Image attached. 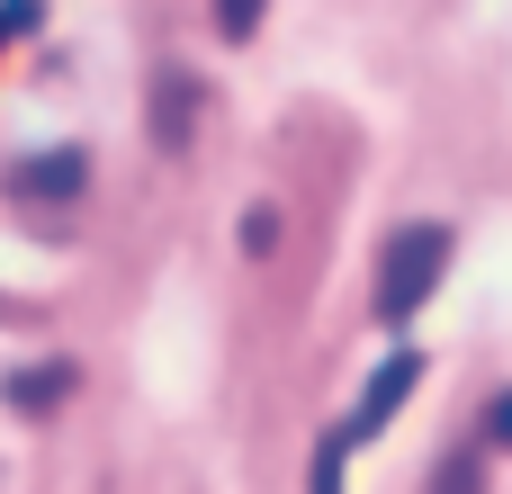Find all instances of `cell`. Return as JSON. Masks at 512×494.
Returning <instances> with one entry per match:
<instances>
[{
	"instance_id": "6da1fadb",
	"label": "cell",
	"mask_w": 512,
	"mask_h": 494,
	"mask_svg": "<svg viewBox=\"0 0 512 494\" xmlns=\"http://www.w3.org/2000/svg\"><path fill=\"white\" fill-rule=\"evenodd\" d=\"M441 270H450V225H405V234H387V252H378V315H387V324L423 315V297L441 288Z\"/></svg>"
},
{
	"instance_id": "7a4b0ae2",
	"label": "cell",
	"mask_w": 512,
	"mask_h": 494,
	"mask_svg": "<svg viewBox=\"0 0 512 494\" xmlns=\"http://www.w3.org/2000/svg\"><path fill=\"white\" fill-rule=\"evenodd\" d=\"M81 189H90V153L81 144H45V153L9 162V198L18 207H72Z\"/></svg>"
},
{
	"instance_id": "3957f363",
	"label": "cell",
	"mask_w": 512,
	"mask_h": 494,
	"mask_svg": "<svg viewBox=\"0 0 512 494\" xmlns=\"http://www.w3.org/2000/svg\"><path fill=\"white\" fill-rule=\"evenodd\" d=\"M423 387V351H387L378 360V378L360 387V414H351V441H378L396 414H405V396Z\"/></svg>"
},
{
	"instance_id": "277c9868",
	"label": "cell",
	"mask_w": 512,
	"mask_h": 494,
	"mask_svg": "<svg viewBox=\"0 0 512 494\" xmlns=\"http://www.w3.org/2000/svg\"><path fill=\"white\" fill-rule=\"evenodd\" d=\"M54 396H72V360H36V369L9 378V405H27V414H45Z\"/></svg>"
},
{
	"instance_id": "5b68a950",
	"label": "cell",
	"mask_w": 512,
	"mask_h": 494,
	"mask_svg": "<svg viewBox=\"0 0 512 494\" xmlns=\"http://www.w3.org/2000/svg\"><path fill=\"white\" fill-rule=\"evenodd\" d=\"M261 9H270V0H207V18H216V36H225V45L261 36Z\"/></svg>"
},
{
	"instance_id": "8992f818",
	"label": "cell",
	"mask_w": 512,
	"mask_h": 494,
	"mask_svg": "<svg viewBox=\"0 0 512 494\" xmlns=\"http://www.w3.org/2000/svg\"><path fill=\"white\" fill-rule=\"evenodd\" d=\"M432 494H486V468H477V450H450V459L432 468Z\"/></svg>"
},
{
	"instance_id": "52a82bcc",
	"label": "cell",
	"mask_w": 512,
	"mask_h": 494,
	"mask_svg": "<svg viewBox=\"0 0 512 494\" xmlns=\"http://www.w3.org/2000/svg\"><path fill=\"white\" fill-rule=\"evenodd\" d=\"M162 144H189V72H162Z\"/></svg>"
},
{
	"instance_id": "ba28073f",
	"label": "cell",
	"mask_w": 512,
	"mask_h": 494,
	"mask_svg": "<svg viewBox=\"0 0 512 494\" xmlns=\"http://www.w3.org/2000/svg\"><path fill=\"white\" fill-rule=\"evenodd\" d=\"M360 441H351V423L342 432H324V450H315V494H342V459H351Z\"/></svg>"
},
{
	"instance_id": "9c48e42d",
	"label": "cell",
	"mask_w": 512,
	"mask_h": 494,
	"mask_svg": "<svg viewBox=\"0 0 512 494\" xmlns=\"http://www.w3.org/2000/svg\"><path fill=\"white\" fill-rule=\"evenodd\" d=\"M270 243H279V207H252L243 216V252H270Z\"/></svg>"
},
{
	"instance_id": "30bf717a",
	"label": "cell",
	"mask_w": 512,
	"mask_h": 494,
	"mask_svg": "<svg viewBox=\"0 0 512 494\" xmlns=\"http://www.w3.org/2000/svg\"><path fill=\"white\" fill-rule=\"evenodd\" d=\"M36 18H45V0H9V9H0V45H9V36H27Z\"/></svg>"
},
{
	"instance_id": "8fae6325",
	"label": "cell",
	"mask_w": 512,
	"mask_h": 494,
	"mask_svg": "<svg viewBox=\"0 0 512 494\" xmlns=\"http://www.w3.org/2000/svg\"><path fill=\"white\" fill-rule=\"evenodd\" d=\"M486 441H495V450H512V387L486 405Z\"/></svg>"
}]
</instances>
